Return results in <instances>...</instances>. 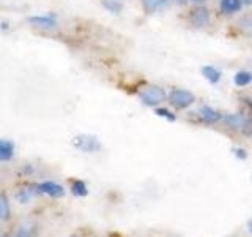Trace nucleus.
I'll return each instance as SVG.
<instances>
[{
  "label": "nucleus",
  "mask_w": 252,
  "mask_h": 237,
  "mask_svg": "<svg viewBox=\"0 0 252 237\" xmlns=\"http://www.w3.org/2000/svg\"><path fill=\"white\" fill-rule=\"evenodd\" d=\"M222 120L228 128L243 134H252V118H249L246 114H227L222 117Z\"/></svg>",
  "instance_id": "nucleus-1"
},
{
  "label": "nucleus",
  "mask_w": 252,
  "mask_h": 237,
  "mask_svg": "<svg viewBox=\"0 0 252 237\" xmlns=\"http://www.w3.org/2000/svg\"><path fill=\"white\" fill-rule=\"evenodd\" d=\"M167 98V93L159 85H148L140 92V100L147 106H158Z\"/></svg>",
  "instance_id": "nucleus-2"
},
{
  "label": "nucleus",
  "mask_w": 252,
  "mask_h": 237,
  "mask_svg": "<svg viewBox=\"0 0 252 237\" xmlns=\"http://www.w3.org/2000/svg\"><path fill=\"white\" fill-rule=\"evenodd\" d=\"M195 101V97L192 92L185 89H173L169 93V103L177 109H186Z\"/></svg>",
  "instance_id": "nucleus-3"
},
{
  "label": "nucleus",
  "mask_w": 252,
  "mask_h": 237,
  "mask_svg": "<svg viewBox=\"0 0 252 237\" xmlns=\"http://www.w3.org/2000/svg\"><path fill=\"white\" fill-rule=\"evenodd\" d=\"M73 146L85 154H94L101 150V142L98 141V138L90 136V134H79L73 139Z\"/></svg>",
  "instance_id": "nucleus-4"
},
{
  "label": "nucleus",
  "mask_w": 252,
  "mask_h": 237,
  "mask_svg": "<svg viewBox=\"0 0 252 237\" xmlns=\"http://www.w3.org/2000/svg\"><path fill=\"white\" fill-rule=\"evenodd\" d=\"M189 22L195 29L207 27L210 24V11L207 6H195L194 10L189 13Z\"/></svg>",
  "instance_id": "nucleus-5"
},
{
  "label": "nucleus",
  "mask_w": 252,
  "mask_h": 237,
  "mask_svg": "<svg viewBox=\"0 0 252 237\" xmlns=\"http://www.w3.org/2000/svg\"><path fill=\"white\" fill-rule=\"evenodd\" d=\"M29 22L35 27L41 29H54L57 27V16L55 14H41V16H32Z\"/></svg>",
  "instance_id": "nucleus-6"
},
{
  "label": "nucleus",
  "mask_w": 252,
  "mask_h": 237,
  "mask_svg": "<svg viewBox=\"0 0 252 237\" xmlns=\"http://www.w3.org/2000/svg\"><path fill=\"white\" fill-rule=\"evenodd\" d=\"M38 190H39V193L47 195V196H51V198H62L63 195H65V190H63L62 185L55 184V182H49V180L43 182V184H39Z\"/></svg>",
  "instance_id": "nucleus-7"
},
{
  "label": "nucleus",
  "mask_w": 252,
  "mask_h": 237,
  "mask_svg": "<svg viewBox=\"0 0 252 237\" xmlns=\"http://www.w3.org/2000/svg\"><path fill=\"white\" fill-rule=\"evenodd\" d=\"M199 116L205 123H216L222 118V116H220L216 109H213L210 106H202L199 111Z\"/></svg>",
  "instance_id": "nucleus-8"
},
{
  "label": "nucleus",
  "mask_w": 252,
  "mask_h": 237,
  "mask_svg": "<svg viewBox=\"0 0 252 237\" xmlns=\"http://www.w3.org/2000/svg\"><path fill=\"white\" fill-rule=\"evenodd\" d=\"M243 6L241 0H220L219 8H220V13L222 14H233V13H238Z\"/></svg>",
  "instance_id": "nucleus-9"
},
{
  "label": "nucleus",
  "mask_w": 252,
  "mask_h": 237,
  "mask_svg": "<svg viewBox=\"0 0 252 237\" xmlns=\"http://www.w3.org/2000/svg\"><path fill=\"white\" fill-rule=\"evenodd\" d=\"M14 155V144L8 139H0V161L11 160Z\"/></svg>",
  "instance_id": "nucleus-10"
},
{
  "label": "nucleus",
  "mask_w": 252,
  "mask_h": 237,
  "mask_svg": "<svg viewBox=\"0 0 252 237\" xmlns=\"http://www.w3.org/2000/svg\"><path fill=\"white\" fill-rule=\"evenodd\" d=\"M165 3H167V0H142V6L148 14L161 10V8L165 6Z\"/></svg>",
  "instance_id": "nucleus-11"
},
{
  "label": "nucleus",
  "mask_w": 252,
  "mask_h": 237,
  "mask_svg": "<svg viewBox=\"0 0 252 237\" xmlns=\"http://www.w3.org/2000/svg\"><path fill=\"white\" fill-rule=\"evenodd\" d=\"M202 75H203L205 79H208L211 84L219 82V79H220V71L218 68H215V67H211V65L203 67L202 68Z\"/></svg>",
  "instance_id": "nucleus-12"
},
{
  "label": "nucleus",
  "mask_w": 252,
  "mask_h": 237,
  "mask_svg": "<svg viewBox=\"0 0 252 237\" xmlns=\"http://www.w3.org/2000/svg\"><path fill=\"white\" fill-rule=\"evenodd\" d=\"M233 81L238 87H244L252 82V73L251 71H238V73L235 75Z\"/></svg>",
  "instance_id": "nucleus-13"
},
{
  "label": "nucleus",
  "mask_w": 252,
  "mask_h": 237,
  "mask_svg": "<svg viewBox=\"0 0 252 237\" xmlns=\"http://www.w3.org/2000/svg\"><path fill=\"white\" fill-rule=\"evenodd\" d=\"M71 192H73V195L74 196H87L89 195V188H87V185H85V182H82V180H76V182H73V185H71Z\"/></svg>",
  "instance_id": "nucleus-14"
},
{
  "label": "nucleus",
  "mask_w": 252,
  "mask_h": 237,
  "mask_svg": "<svg viewBox=\"0 0 252 237\" xmlns=\"http://www.w3.org/2000/svg\"><path fill=\"white\" fill-rule=\"evenodd\" d=\"M10 218V202L6 201L5 196H0V220Z\"/></svg>",
  "instance_id": "nucleus-15"
},
{
  "label": "nucleus",
  "mask_w": 252,
  "mask_h": 237,
  "mask_svg": "<svg viewBox=\"0 0 252 237\" xmlns=\"http://www.w3.org/2000/svg\"><path fill=\"white\" fill-rule=\"evenodd\" d=\"M102 6L109 10L110 13H120L122 11V3L117 0H102Z\"/></svg>",
  "instance_id": "nucleus-16"
},
{
  "label": "nucleus",
  "mask_w": 252,
  "mask_h": 237,
  "mask_svg": "<svg viewBox=\"0 0 252 237\" xmlns=\"http://www.w3.org/2000/svg\"><path fill=\"white\" fill-rule=\"evenodd\" d=\"M240 24H241L243 32H246V34H252V16L251 14L244 16V18L240 21Z\"/></svg>",
  "instance_id": "nucleus-17"
},
{
  "label": "nucleus",
  "mask_w": 252,
  "mask_h": 237,
  "mask_svg": "<svg viewBox=\"0 0 252 237\" xmlns=\"http://www.w3.org/2000/svg\"><path fill=\"white\" fill-rule=\"evenodd\" d=\"M155 114H158L159 117L167 118V120H170V122L175 120V114L170 113L169 109H164V108H156V109H155Z\"/></svg>",
  "instance_id": "nucleus-18"
},
{
  "label": "nucleus",
  "mask_w": 252,
  "mask_h": 237,
  "mask_svg": "<svg viewBox=\"0 0 252 237\" xmlns=\"http://www.w3.org/2000/svg\"><path fill=\"white\" fill-rule=\"evenodd\" d=\"M18 199H19V202H22V204L29 202V201L32 199V193H30V190H22L21 193H18Z\"/></svg>",
  "instance_id": "nucleus-19"
},
{
  "label": "nucleus",
  "mask_w": 252,
  "mask_h": 237,
  "mask_svg": "<svg viewBox=\"0 0 252 237\" xmlns=\"http://www.w3.org/2000/svg\"><path fill=\"white\" fill-rule=\"evenodd\" d=\"M235 154L238 155L240 158H246V150H241V149H236Z\"/></svg>",
  "instance_id": "nucleus-20"
},
{
  "label": "nucleus",
  "mask_w": 252,
  "mask_h": 237,
  "mask_svg": "<svg viewBox=\"0 0 252 237\" xmlns=\"http://www.w3.org/2000/svg\"><path fill=\"white\" fill-rule=\"evenodd\" d=\"M248 228H249V231L252 234V220H249V223H248Z\"/></svg>",
  "instance_id": "nucleus-21"
},
{
  "label": "nucleus",
  "mask_w": 252,
  "mask_h": 237,
  "mask_svg": "<svg viewBox=\"0 0 252 237\" xmlns=\"http://www.w3.org/2000/svg\"><path fill=\"white\" fill-rule=\"evenodd\" d=\"M243 3H246V5H252V0H241Z\"/></svg>",
  "instance_id": "nucleus-22"
},
{
  "label": "nucleus",
  "mask_w": 252,
  "mask_h": 237,
  "mask_svg": "<svg viewBox=\"0 0 252 237\" xmlns=\"http://www.w3.org/2000/svg\"><path fill=\"white\" fill-rule=\"evenodd\" d=\"M192 3H202V2H205V0H191Z\"/></svg>",
  "instance_id": "nucleus-23"
},
{
  "label": "nucleus",
  "mask_w": 252,
  "mask_h": 237,
  "mask_svg": "<svg viewBox=\"0 0 252 237\" xmlns=\"http://www.w3.org/2000/svg\"><path fill=\"white\" fill-rule=\"evenodd\" d=\"M173 2H177V3H185V0H173Z\"/></svg>",
  "instance_id": "nucleus-24"
}]
</instances>
